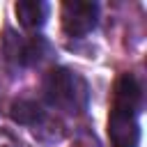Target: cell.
Wrapping results in <instances>:
<instances>
[{
    "instance_id": "6da1fadb",
    "label": "cell",
    "mask_w": 147,
    "mask_h": 147,
    "mask_svg": "<svg viewBox=\"0 0 147 147\" xmlns=\"http://www.w3.org/2000/svg\"><path fill=\"white\" fill-rule=\"evenodd\" d=\"M142 108V90L133 74H122L113 90V106L108 115V136L113 147H138Z\"/></svg>"
},
{
    "instance_id": "7a4b0ae2",
    "label": "cell",
    "mask_w": 147,
    "mask_h": 147,
    "mask_svg": "<svg viewBox=\"0 0 147 147\" xmlns=\"http://www.w3.org/2000/svg\"><path fill=\"white\" fill-rule=\"evenodd\" d=\"M44 94L51 106L64 110V113H83L87 108V83L71 69L55 67L46 74L44 80Z\"/></svg>"
},
{
    "instance_id": "3957f363",
    "label": "cell",
    "mask_w": 147,
    "mask_h": 147,
    "mask_svg": "<svg viewBox=\"0 0 147 147\" xmlns=\"http://www.w3.org/2000/svg\"><path fill=\"white\" fill-rule=\"evenodd\" d=\"M60 18H62V30L69 37H85L99 23V5L83 0H67L62 2Z\"/></svg>"
},
{
    "instance_id": "277c9868",
    "label": "cell",
    "mask_w": 147,
    "mask_h": 147,
    "mask_svg": "<svg viewBox=\"0 0 147 147\" xmlns=\"http://www.w3.org/2000/svg\"><path fill=\"white\" fill-rule=\"evenodd\" d=\"M14 11H16L18 23L25 30H39L46 23V18H48L51 7L44 0H18L16 7H14Z\"/></svg>"
},
{
    "instance_id": "5b68a950",
    "label": "cell",
    "mask_w": 147,
    "mask_h": 147,
    "mask_svg": "<svg viewBox=\"0 0 147 147\" xmlns=\"http://www.w3.org/2000/svg\"><path fill=\"white\" fill-rule=\"evenodd\" d=\"M9 115L14 122L18 124H28V126H37L41 119H44V110L39 108V103L30 101V99H18L11 103L9 108Z\"/></svg>"
}]
</instances>
